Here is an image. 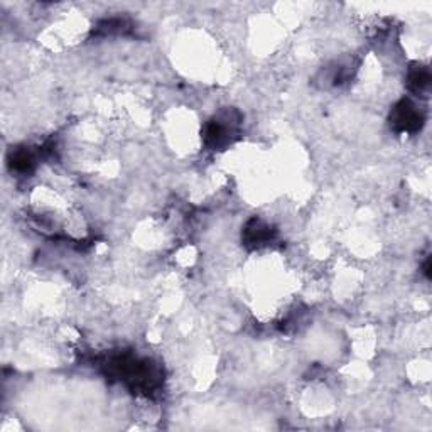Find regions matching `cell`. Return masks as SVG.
<instances>
[{
    "instance_id": "5b68a950",
    "label": "cell",
    "mask_w": 432,
    "mask_h": 432,
    "mask_svg": "<svg viewBox=\"0 0 432 432\" xmlns=\"http://www.w3.org/2000/svg\"><path fill=\"white\" fill-rule=\"evenodd\" d=\"M10 164H12V169L17 171V173L27 174L36 166V157H34V154L29 149H17L15 153H12Z\"/></svg>"
},
{
    "instance_id": "3957f363",
    "label": "cell",
    "mask_w": 432,
    "mask_h": 432,
    "mask_svg": "<svg viewBox=\"0 0 432 432\" xmlns=\"http://www.w3.org/2000/svg\"><path fill=\"white\" fill-rule=\"evenodd\" d=\"M274 239V230L260 220H252L245 228V242L254 247H262Z\"/></svg>"
},
{
    "instance_id": "7a4b0ae2",
    "label": "cell",
    "mask_w": 432,
    "mask_h": 432,
    "mask_svg": "<svg viewBox=\"0 0 432 432\" xmlns=\"http://www.w3.org/2000/svg\"><path fill=\"white\" fill-rule=\"evenodd\" d=\"M390 122L395 130L414 134V132L420 130V127H422L424 115L417 108V105L412 103L411 100H402L392 110Z\"/></svg>"
},
{
    "instance_id": "277c9868",
    "label": "cell",
    "mask_w": 432,
    "mask_h": 432,
    "mask_svg": "<svg viewBox=\"0 0 432 432\" xmlns=\"http://www.w3.org/2000/svg\"><path fill=\"white\" fill-rule=\"evenodd\" d=\"M408 88L417 95H426L431 89V73L427 68L417 66L408 73Z\"/></svg>"
},
{
    "instance_id": "6da1fadb",
    "label": "cell",
    "mask_w": 432,
    "mask_h": 432,
    "mask_svg": "<svg viewBox=\"0 0 432 432\" xmlns=\"http://www.w3.org/2000/svg\"><path fill=\"white\" fill-rule=\"evenodd\" d=\"M240 116L235 112H223L206 126L205 142L209 149H221L228 146L239 132Z\"/></svg>"
}]
</instances>
